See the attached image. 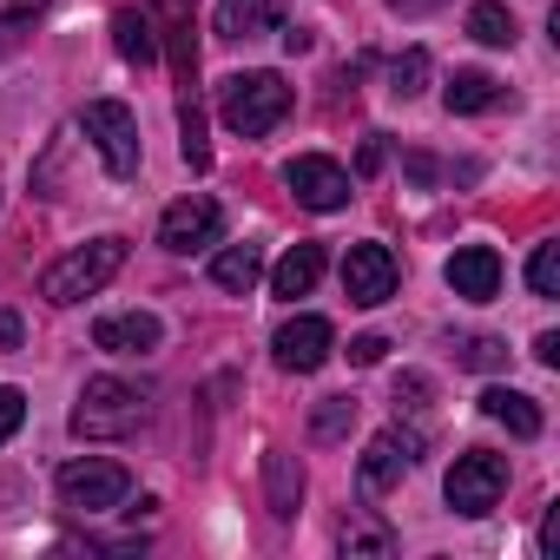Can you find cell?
Instances as JSON below:
<instances>
[{
  "label": "cell",
  "instance_id": "1",
  "mask_svg": "<svg viewBox=\"0 0 560 560\" xmlns=\"http://www.w3.org/2000/svg\"><path fill=\"white\" fill-rule=\"evenodd\" d=\"M145 416H152V389H139L126 376H93L73 402V435L80 442H126L145 429Z\"/></svg>",
  "mask_w": 560,
  "mask_h": 560
},
{
  "label": "cell",
  "instance_id": "2",
  "mask_svg": "<svg viewBox=\"0 0 560 560\" xmlns=\"http://www.w3.org/2000/svg\"><path fill=\"white\" fill-rule=\"evenodd\" d=\"M119 264H126V237H93V244L67 250L60 264H47V277H40V298L67 311V304H80V298L106 291L113 277H119Z\"/></svg>",
  "mask_w": 560,
  "mask_h": 560
},
{
  "label": "cell",
  "instance_id": "3",
  "mask_svg": "<svg viewBox=\"0 0 560 560\" xmlns=\"http://www.w3.org/2000/svg\"><path fill=\"white\" fill-rule=\"evenodd\" d=\"M284 113H291V86L277 80V73H231V80L218 86V119H224L237 139L270 132Z\"/></svg>",
  "mask_w": 560,
  "mask_h": 560
},
{
  "label": "cell",
  "instance_id": "4",
  "mask_svg": "<svg viewBox=\"0 0 560 560\" xmlns=\"http://www.w3.org/2000/svg\"><path fill=\"white\" fill-rule=\"evenodd\" d=\"M54 488H60V508H73V514H113V508L132 501V475H126L119 462H106V455L67 462V468L54 475Z\"/></svg>",
  "mask_w": 560,
  "mask_h": 560
},
{
  "label": "cell",
  "instance_id": "5",
  "mask_svg": "<svg viewBox=\"0 0 560 560\" xmlns=\"http://www.w3.org/2000/svg\"><path fill=\"white\" fill-rule=\"evenodd\" d=\"M442 494H448V508L455 514H488L501 494H508V455H494V448H468V455H455V468H448V481H442Z\"/></svg>",
  "mask_w": 560,
  "mask_h": 560
},
{
  "label": "cell",
  "instance_id": "6",
  "mask_svg": "<svg viewBox=\"0 0 560 560\" xmlns=\"http://www.w3.org/2000/svg\"><path fill=\"white\" fill-rule=\"evenodd\" d=\"M80 132L100 145V159H106L113 178H139V126H132V113L119 100H93L80 113Z\"/></svg>",
  "mask_w": 560,
  "mask_h": 560
},
{
  "label": "cell",
  "instance_id": "7",
  "mask_svg": "<svg viewBox=\"0 0 560 560\" xmlns=\"http://www.w3.org/2000/svg\"><path fill=\"white\" fill-rule=\"evenodd\" d=\"M396 250L389 244H350V257H343V291H350V304H363V311H376V304H389L396 298Z\"/></svg>",
  "mask_w": 560,
  "mask_h": 560
},
{
  "label": "cell",
  "instance_id": "8",
  "mask_svg": "<svg viewBox=\"0 0 560 560\" xmlns=\"http://www.w3.org/2000/svg\"><path fill=\"white\" fill-rule=\"evenodd\" d=\"M218 231H224V211H218V198H205V191L178 198V205L159 218V244H165V250H178V257H191V250L218 244Z\"/></svg>",
  "mask_w": 560,
  "mask_h": 560
},
{
  "label": "cell",
  "instance_id": "9",
  "mask_svg": "<svg viewBox=\"0 0 560 560\" xmlns=\"http://www.w3.org/2000/svg\"><path fill=\"white\" fill-rule=\"evenodd\" d=\"M416 455H422V435L416 429H383L370 448H363V494H389L409 468H416Z\"/></svg>",
  "mask_w": 560,
  "mask_h": 560
},
{
  "label": "cell",
  "instance_id": "10",
  "mask_svg": "<svg viewBox=\"0 0 560 560\" xmlns=\"http://www.w3.org/2000/svg\"><path fill=\"white\" fill-rule=\"evenodd\" d=\"M284 185H291L298 205H311V211H337V205H350V172H343L337 159H317V152L291 159V165H284Z\"/></svg>",
  "mask_w": 560,
  "mask_h": 560
},
{
  "label": "cell",
  "instance_id": "11",
  "mask_svg": "<svg viewBox=\"0 0 560 560\" xmlns=\"http://www.w3.org/2000/svg\"><path fill=\"white\" fill-rule=\"evenodd\" d=\"M277 370H291V376H311V370H324L330 363V350H337V330L324 324V317H298V324H284L277 330Z\"/></svg>",
  "mask_w": 560,
  "mask_h": 560
},
{
  "label": "cell",
  "instance_id": "12",
  "mask_svg": "<svg viewBox=\"0 0 560 560\" xmlns=\"http://www.w3.org/2000/svg\"><path fill=\"white\" fill-rule=\"evenodd\" d=\"M448 291L468 298V304H488V298L501 291V257H494L488 244H462V250L448 257Z\"/></svg>",
  "mask_w": 560,
  "mask_h": 560
},
{
  "label": "cell",
  "instance_id": "13",
  "mask_svg": "<svg viewBox=\"0 0 560 560\" xmlns=\"http://www.w3.org/2000/svg\"><path fill=\"white\" fill-rule=\"evenodd\" d=\"M291 21V0H218V34L224 40H257Z\"/></svg>",
  "mask_w": 560,
  "mask_h": 560
},
{
  "label": "cell",
  "instance_id": "14",
  "mask_svg": "<svg viewBox=\"0 0 560 560\" xmlns=\"http://www.w3.org/2000/svg\"><path fill=\"white\" fill-rule=\"evenodd\" d=\"M93 343L113 350V357H145V350H159V317H152V311L100 317V324H93Z\"/></svg>",
  "mask_w": 560,
  "mask_h": 560
},
{
  "label": "cell",
  "instance_id": "15",
  "mask_svg": "<svg viewBox=\"0 0 560 560\" xmlns=\"http://www.w3.org/2000/svg\"><path fill=\"white\" fill-rule=\"evenodd\" d=\"M317 277H324V244H291L284 257H277V270H270V298L298 304V298L317 291Z\"/></svg>",
  "mask_w": 560,
  "mask_h": 560
},
{
  "label": "cell",
  "instance_id": "16",
  "mask_svg": "<svg viewBox=\"0 0 560 560\" xmlns=\"http://www.w3.org/2000/svg\"><path fill=\"white\" fill-rule=\"evenodd\" d=\"M298 501H304V462L284 455V448H270V455H264V508H270L277 521H291Z\"/></svg>",
  "mask_w": 560,
  "mask_h": 560
},
{
  "label": "cell",
  "instance_id": "17",
  "mask_svg": "<svg viewBox=\"0 0 560 560\" xmlns=\"http://www.w3.org/2000/svg\"><path fill=\"white\" fill-rule=\"evenodd\" d=\"M113 47H119V60L152 67V60H159V27H152V14L119 8V14H113Z\"/></svg>",
  "mask_w": 560,
  "mask_h": 560
},
{
  "label": "cell",
  "instance_id": "18",
  "mask_svg": "<svg viewBox=\"0 0 560 560\" xmlns=\"http://www.w3.org/2000/svg\"><path fill=\"white\" fill-rule=\"evenodd\" d=\"M481 416L501 422V429L521 435V442L540 435V409H534V396H521V389H488V396H481Z\"/></svg>",
  "mask_w": 560,
  "mask_h": 560
},
{
  "label": "cell",
  "instance_id": "19",
  "mask_svg": "<svg viewBox=\"0 0 560 560\" xmlns=\"http://www.w3.org/2000/svg\"><path fill=\"white\" fill-rule=\"evenodd\" d=\"M337 547H343L350 560H389V553H396V534H389L376 514H363V508H357V514L337 527Z\"/></svg>",
  "mask_w": 560,
  "mask_h": 560
},
{
  "label": "cell",
  "instance_id": "20",
  "mask_svg": "<svg viewBox=\"0 0 560 560\" xmlns=\"http://www.w3.org/2000/svg\"><path fill=\"white\" fill-rule=\"evenodd\" d=\"M442 106H448V113H488V106H501V80L481 73V67H462V73L442 86Z\"/></svg>",
  "mask_w": 560,
  "mask_h": 560
},
{
  "label": "cell",
  "instance_id": "21",
  "mask_svg": "<svg viewBox=\"0 0 560 560\" xmlns=\"http://www.w3.org/2000/svg\"><path fill=\"white\" fill-rule=\"evenodd\" d=\"M257 277H264V250H257V244H231V250H218V264H211V284L231 291V298H244Z\"/></svg>",
  "mask_w": 560,
  "mask_h": 560
},
{
  "label": "cell",
  "instance_id": "22",
  "mask_svg": "<svg viewBox=\"0 0 560 560\" xmlns=\"http://www.w3.org/2000/svg\"><path fill=\"white\" fill-rule=\"evenodd\" d=\"M40 14H47V0H0V60H8V54L34 34Z\"/></svg>",
  "mask_w": 560,
  "mask_h": 560
},
{
  "label": "cell",
  "instance_id": "23",
  "mask_svg": "<svg viewBox=\"0 0 560 560\" xmlns=\"http://www.w3.org/2000/svg\"><path fill=\"white\" fill-rule=\"evenodd\" d=\"M468 34L481 40V47H514V14L501 8V0H475V14H468Z\"/></svg>",
  "mask_w": 560,
  "mask_h": 560
},
{
  "label": "cell",
  "instance_id": "24",
  "mask_svg": "<svg viewBox=\"0 0 560 560\" xmlns=\"http://www.w3.org/2000/svg\"><path fill=\"white\" fill-rule=\"evenodd\" d=\"M357 429V396H324L317 409H311V435L317 442H343Z\"/></svg>",
  "mask_w": 560,
  "mask_h": 560
},
{
  "label": "cell",
  "instance_id": "25",
  "mask_svg": "<svg viewBox=\"0 0 560 560\" xmlns=\"http://www.w3.org/2000/svg\"><path fill=\"white\" fill-rule=\"evenodd\" d=\"M527 291L534 298H560V244H534V257H527Z\"/></svg>",
  "mask_w": 560,
  "mask_h": 560
},
{
  "label": "cell",
  "instance_id": "26",
  "mask_svg": "<svg viewBox=\"0 0 560 560\" xmlns=\"http://www.w3.org/2000/svg\"><path fill=\"white\" fill-rule=\"evenodd\" d=\"M422 86H429V54H422V47H409V54L389 67V93H396V100H416Z\"/></svg>",
  "mask_w": 560,
  "mask_h": 560
},
{
  "label": "cell",
  "instance_id": "27",
  "mask_svg": "<svg viewBox=\"0 0 560 560\" xmlns=\"http://www.w3.org/2000/svg\"><path fill=\"white\" fill-rule=\"evenodd\" d=\"M178 132H185V165H191V172H205V165H211V145H205V113H198V100H185Z\"/></svg>",
  "mask_w": 560,
  "mask_h": 560
},
{
  "label": "cell",
  "instance_id": "28",
  "mask_svg": "<svg viewBox=\"0 0 560 560\" xmlns=\"http://www.w3.org/2000/svg\"><path fill=\"white\" fill-rule=\"evenodd\" d=\"M455 363H462V370H501V363H508V343H494V337H462V343H455Z\"/></svg>",
  "mask_w": 560,
  "mask_h": 560
},
{
  "label": "cell",
  "instance_id": "29",
  "mask_svg": "<svg viewBox=\"0 0 560 560\" xmlns=\"http://www.w3.org/2000/svg\"><path fill=\"white\" fill-rule=\"evenodd\" d=\"M27 422V396L21 389H8V383H0V442H8L14 429Z\"/></svg>",
  "mask_w": 560,
  "mask_h": 560
},
{
  "label": "cell",
  "instance_id": "30",
  "mask_svg": "<svg viewBox=\"0 0 560 560\" xmlns=\"http://www.w3.org/2000/svg\"><path fill=\"white\" fill-rule=\"evenodd\" d=\"M383 350H389L383 337H357V343H350V363H363V370H370V363H383Z\"/></svg>",
  "mask_w": 560,
  "mask_h": 560
},
{
  "label": "cell",
  "instance_id": "31",
  "mask_svg": "<svg viewBox=\"0 0 560 560\" xmlns=\"http://www.w3.org/2000/svg\"><path fill=\"white\" fill-rule=\"evenodd\" d=\"M422 396H429L422 376H402V383H396V409H422Z\"/></svg>",
  "mask_w": 560,
  "mask_h": 560
},
{
  "label": "cell",
  "instance_id": "32",
  "mask_svg": "<svg viewBox=\"0 0 560 560\" xmlns=\"http://www.w3.org/2000/svg\"><path fill=\"white\" fill-rule=\"evenodd\" d=\"M435 8H448V0H389V14H409V21L416 14H435Z\"/></svg>",
  "mask_w": 560,
  "mask_h": 560
},
{
  "label": "cell",
  "instance_id": "33",
  "mask_svg": "<svg viewBox=\"0 0 560 560\" xmlns=\"http://www.w3.org/2000/svg\"><path fill=\"white\" fill-rule=\"evenodd\" d=\"M560 547V508H547V521H540V553H553Z\"/></svg>",
  "mask_w": 560,
  "mask_h": 560
},
{
  "label": "cell",
  "instance_id": "34",
  "mask_svg": "<svg viewBox=\"0 0 560 560\" xmlns=\"http://www.w3.org/2000/svg\"><path fill=\"white\" fill-rule=\"evenodd\" d=\"M534 357H540V363H547V370H553V363H560V337H553V330H547V337H540V343H534Z\"/></svg>",
  "mask_w": 560,
  "mask_h": 560
},
{
  "label": "cell",
  "instance_id": "35",
  "mask_svg": "<svg viewBox=\"0 0 560 560\" xmlns=\"http://www.w3.org/2000/svg\"><path fill=\"white\" fill-rule=\"evenodd\" d=\"M0 343H8V350L21 343V317H14V311H0Z\"/></svg>",
  "mask_w": 560,
  "mask_h": 560
}]
</instances>
